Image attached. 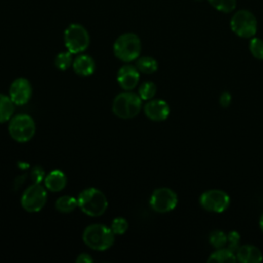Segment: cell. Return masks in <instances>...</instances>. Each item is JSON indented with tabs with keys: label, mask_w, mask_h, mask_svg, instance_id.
<instances>
[{
	"label": "cell",
	"mask_w": 263,
	"mask_h": 263,
	"mask_svg": "<svg viewBox=\"0 0 263 263\" xmlns=\"http://www.w3.org/2000/svg\"><path fill=\"white\" fill-rule=\"evenodd\" d=\"M141 40L139 36L134 33L121 34L113 44L114 55L125 63L137 60L141 54Z\"/></svg>",
	"instance_id": "3957f363"
},
{
	"label": "cell",
	"mask_w": 263,
	"mask_h": 263,
	"mask_svg": "<svg viewBox=\"0 0 263 263\" xmlns=\"http://www.w3.org/2000/svg\"><path fill=\"white\" fill-rule=\"evenodd\" d=\"M236 261V255L228 248L216 249L208 258L209 263H234Z\"/></svg>",
	"instance_id": "e0dca14e"
},
{
	"label": "cell",
	"mask_w": 263,
	"mask_h": 263,
	"mask_svg": "<svg viewBox=\"0 0 263 263\" xmlns=\"http://www.w3.org/2000/svg\"><path fill=\"white\" fill-rule=\"evenodd\" d=\"M235 255L237 261L241 263H260L263 260L261 251L252 245L240 246Z\"/></svg>",
	"instance_id": "5bb4252c"
},
{
	"label": "cell",
	"mask_w": 263,
	"mask_h": 263,
	"mask_svg": "<svg viewBox=\"0 0 263 263\" xmlns=\"http://www.w3.org/2000/svg\"><path fill=\"white\" fill-rule=\"evenodd\" d=\"M127 221L122 217L115 218L111 223V229L114 234H123L127 230Z\"/></svg>",
	"instance_id": "4316f807"
},
{
	"label": "cell",
	"mask_w": 263,
	"mask_h": 263,
	"mask_svg": "<svg viewBox=\"0 0 263 263\" xmlns=\"http://www.w3.org/2000/svg\"><path fill=\"white\" fill-rule=\"evenodd\" d=\"M114 235L111 227L103 224H91L84 229L82 240L91 250L106 251L113 246Z\"/></svg>",
	"instance_id": "6da1fadb"
},
{
	"label": "cell",
	"mask_w": 263,
	"mask_h": 263,
	"mask_svg": "<svg viewBox=\"0 0 263 263\" xmlns=\"http://www.w3.org/2000/svg\"><path fill=\"white\" fill-rule=\"evenodd\" d=\"M78 208L87 216L100 217L107 208L108 200L106 195L97 188H85L78 195Z\"/></svg>",
	"instance_id": "7a4b0ae2"
},
{
	"label": "cell",
	"mask_w": 263,
	"mask_h": 263,
	"mask_svg": "<svg viewBox=\"0 0 263 263\" xmlns=\"http://www.w3.org/2000/svg\"><path fill=\"white\" fill-rule=\"evenodd\" d=\"M209 3L218 11L229 13L236 7V0H208Z\"/></svg>",
	"instance_id": "603a6c76"
},
{
	"label": "cell",
	"mask_w": 263,
	"mask_h": 263,
	"mask_svg": "<svg viewBox=\"0 0 263 263\" xmlns=\"http://www.w3.org/2000/svg\"><path fill=\"white\" fill-rule=\"evenodd\" d=\"M149 204L154 212L165 214L173 211L177 206L178 195L174 190L170 188H157L151 194Z\"/></svg>",
	"instance_id": "9c48e42d"
},
{
	"label": "cell",
	"mask_w": 263,
	"mask_h": 263,
	"mask_svg": "<svg viewBox=\"0 0 263 263\" xmlns=\"http://www.w3.org/2000/svg\"><path fill=\"white\" fill-rule=\"evenodd\" d=\"M230 28L240 38H253L257 33L256 16L250 10L240 9L232 15Z\"/></svg>",
	"instance_id": "8992f818"
},
{
	"label": "cell",
	"mask_w": 263,
	"mask_h": 263,
	"mask_svg": "<svg viewBox=\"0 0 263 263\" xmlns=\"http://www.w3.org/2000/svg\"><path fill=\"white\" fill-rule=\"evenodd\" d=\"M136 67L142 73L152 74L157 70L158 64L154 58L149 57V55H144V57H140L137 59Z\"/></svg>",
	"instance_id": "d6986e66"
},
{
	"label": "cell",
	"mask_w": 263,
	"mask_h": 263,
	"mask_svg": "<svg viewBox=\"0 0 263 263\" xmlns=\"http://www.w3.org/2000/svg\"><path fill=\"white\" fill-rule=\"evenodd\" d=\"M145 115L153 121H163L170 115V106L163 100H149L144 106Z\"/></svg>",
	"instance_id": "4fadbf2b"
},
{
	"label": "cell",
	"mask_w": 263,
	"mask_h": 263,
	"mask_svg": "<svg viewBox=\"0 0 263 263\" xmlns=\"http://www.w3.org/2000/svg\"><path fill=\"white\" fill-rule=\"evenodd\" d=\"M78 206V200L77 198L70 196V195H64L57 199L55 201V209L60 213L68 214L73 212Z\"/></svg>",
	"instance_id": "ffe728a7"
},
{
	"label": "cell",
	"mask_w": 263,
	"mask_h": 263,
	"mask_svg": "<svg viewBox=\"0 0 263 263\" xmlns=\"http://www.w3.org/2000/svg\"><path fill=\"white\" fill-rule=\"evenodd\" d=\"M14 112V104L11 99L0 93V123L9 121Z\"/></svg>",
	"instance_id": "ac0fdd59"
},
{
	"label": "cell",
	"mask_w": 263,
	"mask_h": 263,
	"mask_svg": "<svg viewBox=\"0 0 263 263\" xmlns=\"http://www.w3.org/2000/svg\"><path fill=\"white\" fill-rule=\"evenodd\" d=\"M73 70L77 75L80 76H89L93 73L96 64L93 59L88 54H79L73 60L72 64Z\"/></svg>",
	"instance_id": "9a60e30c"
},
{
	"label": "cell",
	"mask_w": 263,
	"mask_h": 263,
	"mask_svg": "<svg viewBox=\"0 0 263 263\" xmlns=\"http://www.w3.org/2000/svg\"><path fill=\"white\" fill-rule=\"evenodd\" d=\"M140 80V71L134 65H123L117 72V82L124 90L134 89Z\"/></svg>",
	"instance_id": "7c38bea8"
},
{
	"label": "cell",
	"mask_w": 263,
	"mask_h": 263,
	"mask_svg": "<svg viewBox=\"0 0 263 263\" xmlns=\"http://www.w3.org/2000/svg\"><path fill=\"white\" fill-rule=\"evenodd\" d=\"M250 51L258 60H263V40L253 37L250 41Z\"/></svg>",
	"instance_id": "484cf974"
},
{
	"label": "cell",
	"mask_w": 263,
	"mask_h": 263,
	"mask_svg": "<svg viewBox=\"0 0 263 263\" xmlns=\"http://www.w3.org/2000/svg\"><path fill=\"white\" fill-rule=\"evenodd\" d=\"M219 103L223 108L229 107V105L231 104V95L228 91L222 92L219 99Z\"/></svg>",
	"instance_id": "83f0119b"
},
{
	"label": "cell",
	"mask_w": 263,
	"mask_h": 263,
	"mask_svg": "<svg viewBox=\"0 0 263 263\" xmlns=\"http://www.w3.org/2000/svg\"><path fill=\"white\" fill-rule=\"evenodd\" d=\"M259 225H260V229H261V230H262V232H263V213H262V215H261V217H260Z\"/></svg>",
	"instance_id": "4dcf8cb0"
},
{
	"label": "cell",
	"mask_w": 263,
	"mask_h": 263,
	"mask_svg": "<svg viewBox=\"0 0 263 263\" xmlns=\"http://www.w3.org/2000/svg\"><path fill=\"white\" fill-rule=\"evenodd\" d=\"M142 99L139 95L126 90L115 97L112 104L113 113L122 119H129L137 116L142 109Z\"/></svg>",
	"instance_id": "277c9868"
},
{
	"label": "cell",
	"mask_w": 263,
	"mask_h": 263,
	"mask_svg": "<svg viewBox=\"0 0 263 263\" xmlns=\"http://www.w3.org/2000/svg\"><path fill=\"white\" fill-rule=\"evenodd\" d=\"M44 173L40 166H35L32 172V178L35 183H40V181L43 179Z\"/></svg>",
	"instance_id": "f1b7e54d"
},
{
	"label": "cell",
	"mask_w": 263,
	"mask_h": 263,
	"mask_svg": "<svg viewBox=\"0 0 263 263\" xmlns=\"http://www.w3.org/2000/svg\"><path fill=\"white\" fill-rule=\"evenodd\" d=\"M32 96V85L26 78H16L9 86V98L14 105L27 104Z\"/></svg>",
	"instance_id": "8fae6325"
},
{
	"label": "cell",
	"mask_w": 263,
	"mask_h": 263,
	"mask_svg": "<svg viewBox=\"0 0 263 263\" xmlns=\"http://www.w3.org/2000/svg\"><path fill=\"white\" fill-rule=\"evenodd\" d=\"M227 248L232 251L234 254H236L237 250L240 247V234L235 231L232 230L230 232L227 233Z\"/></svg>",
	"instance_id": "d4e9b609"
},
{
	"label": "cell",
	"mask_w": 263,
	"mask_h": 263,
	"mask_svg": "<svg viewBox=\"0 0 263 263\" xmlns=\"http://www.w3.org/2000/svg\"><path fill=\"white\" fill-rule=\"evenodd\" d=\"M199 204L206 212L223 213L230 205V197L223 190L211 189L200 195Z\"/></svg>",
	"instance_id": "30bf717a"
},
{
	"label": "cell",
	"mask_w": 263,
	"mask_h": 263,
	"mask_svg": "<svg viewBox=\"0 0 263 263\" xmlns=\"http://www.w3.org/2000/svg\"><path fill=\"white\" fill-rule=\"evenodd\" d=\"M45 188L52 192H59L63 190L67 185V177L60 170H53L48 173L44 178Z\"/></svg>",
	"instance_id": "2e32d148"
},
{
	"label": "cell",
	"mask_w": 263,
	"mask_h": 263,
	"mask_svg": "<svg viewBox=\"0 0 263 263\" xmlns=\"http://www.w3.org/2000/svg\"><path fill=\"white\" fill-rule=\"evenodd\" d=\"M209 241H210L211 246L215 249L225 248V246L227 245V234L224 231L219 230V229L213 230L210 233Z\"/></svg>",
	"instance_id": "44dd1931"
},
{
	"label": "cell",
	"mask_w": 263,
	"mask_h": 263,
	"mask_svg": "<svg viewBox=\"0 0 263 263\" xmlns=\"http://www.w3.org/2000/svg\"><path fill=\"white\" fill-rule=\"evenodd\" d=\"M47 193L40 183H34L29 186L22 194L21 203L25 211L37 213L43 209L46 203Z\"/></svg>",
	"instance_id": "ba28073f"
},
{
	"label": "cell",
	"mask_w": 263,
	"mask_h": 263,
	"mask_svg": "<svg viewBox=\"0 0 263 263\" xmlns=\"http://www.w3.org/2000/svg\"><path fill=\"white\" fill-rule=\"evenodd\" d=\"M72 54L73 53L70 52L69 50L64 51V52H60L59 54H57V57L54 59V66L61 71H66L73 64Z\"/></svg>",
	"instance_id": "7402d4cb"
},
{
	"label": "cell",
	"mask_w": 263,
	"mask_h": 263,
	"mask_svg": "<svg viewBox=\"0 0 263 263\" xmlns=\"http://www.w3.org/2000/svg\"><path fill=\"white\" fill-rule=\"evenodd\" d=\"M64 43L66 48L73 54L80 53L88 47V32L82 25L71 24L64 32Z\"/></svg>",
	"instance_id": "52a82bcc"
},
{
	"label": "cell",
	"mask_w": 263,
	"mask_h": 263,
	"mask_svg": "<svg viewBox=\"0 0 263 263\" xmlns=\"http://www.w3.org/2000/svg\"><path fill=\"white\" fill-rule=\"evenodd\" d=\"M197 1H201V0H197Z\"/></svg>",
	"instance_id": "1f68e13d"
},
{
	"label": "cell",
	"mask_w": 263,
	"mask_h": 263,
	"mask_svg": "<svg viewBox=\"0 0 263 263\" xmlns=\"http://www.w3.org/2000/svg\"><path fill=\"white\" fill-rule=\"evenodd\" d=\"M35 132V121L28 114H17L12 116L9 120L8 133L10 137L18 143L30 141L34 137Z\"/></svg>",
	"instance_id": "5b68a950"
},
{
	"label": "cell",
	"mask_w": 263,
	"mask_h": 263,
	"mask_svg": "<svg viewBox=\"0 0 263 263\" xmlns=\"http://www.w3.org/2000/svg\"><path fill=\"white\" fill-rule=\"evenodd\" d=\"M156 93V85L152 81H145L139 87V96L143 101L153 99Z\"/></svg>",
	"instance_id": "cb8c5ba5"
},
{
	"label": "cell",
	"mask_w": 263,
	"mask_h": 263,
	"mask_svg": "<svg viewBox=\"0 0 263 263\" xmlns=\"http://www.w3.org/2000/svg\"><path fill=\"white\" fill-rule=\"evenodd\" d=\"M92 261H93V259H92L88 254H85V253L80 254V255L76 258V262H77V263H91Z\"/></svg>",
	"instance_id": "f546056e"
}]
</instances>
